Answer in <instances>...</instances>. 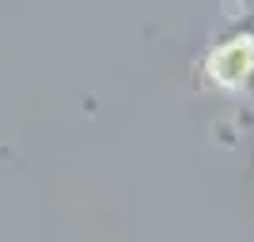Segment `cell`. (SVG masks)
Here are the masks:
<instances>
[{
	"mask_svg": "<svg viewBox=\"0 0 254 242\" xmlns=\"http://www.w3.org/2000/svg\"><path fill=\"white\" fill-rule=\"evenodd\" d=\"M205 72L224 91H243L254 80V38L251 34H239L232 42L216 46L209 53V61H205Z\"/></svg>",
	"mask_w": 254,
	"mask_h": 242,
	"instance_id": "6da1fadb",
	"label": "cell"
}]
</instances>
